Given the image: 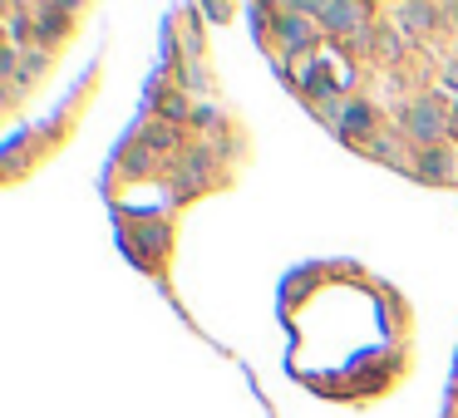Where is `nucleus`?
Listing matches in <instances>:
<instances>
[{"label": "nucleus", "instance_id": "nucleus-1", "mask_svg": "<svg viewBox=\"0 0 458 418\" xmlns=\"http://www.w3.org/2000/svg\"><path fill=\"white\" fill-rule=\"evenodd\" d=\"M448 129H454V123H448V104H444V99L424 94V99H414V104L405 108V133L414 138V148H438Z\"/></svg>", "mask_w": 458, "mask_h": 418}, {"label": "nucleus", "instance_id": "nucleus-2", "mask_svg": "<svg viewBox=\"0 0 458 418\" xmlns=\"http://www.w3.org/2000/svg\"><path fill=\"white\" fill-rule=\"evenodd\" d=\"M316 25H325L331 35H350V30H370L365 25V5H331V0H320V5H301Z\"/></svg>", "mask_w": 458, "mask_h": 418}, {"label": "nucleus", "instance_id": "nucleus-3", "mask_svg": "<svg viewBox=\"0 0 458 418\" xmlns=\"http://www.w3.org/2000/svg\"><path fill=\"white\" fill-rule=\"evenodd\" d=\"M310 15L301 11V5H281L277 11V35H281V44H286L291 54H301V50H310L316 44V25H306Z\"/></svg>", "mask_w": 458, "mask_h": 418}, {"label": "nucleus", "instance_id": "nucleus-4", "mask_svg": "<svg viewBox=\"0 0 458 418\" xmlns=\"http://www.w3.org/2000/svg\"><path fill=\"white\" fill-rule=\"evenodd\" d=\"M419 177H429V183H454L458 177V168H454L444 143H438V148H419Z\"/></svg>", "mask_w": 458, "mask_h": 418}, {"label": "nucleus", "instance_id": "nucleus-5", "mask_svg": "<svg viewBox=\"0 0 458 418\" xmlns=\"http://www.w3.org/2000/svg\"><path fill=\"white\" fill-rule=\"evenodd\" d=\"M444 84H448V89H458V59H448V69H444Z\"/></svg>", "mask_w": 458, "mask_h": 418}]
</instances>
